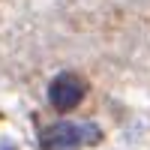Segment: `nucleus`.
<instances>
[{"mask_svg": "<svg viewBox=\"0 0 150 150\" xmlns=\"http://www.w3.org/2000/svg\"><path fill=\"white\" fill-rule=\"evenodd\" d=\"M99 138V129L90 123H54L42 132L45 150H78L81 144H93Z\"/></svg>", "mask_w": 150, "mask_h": 150, "instance_id": "f257e3e1", "label": "nucleus"}, {"mask_svg": "<svg viewBox=\"0 0 150 150\" xmlns=\"http://www.w3.org/2000/svg\"><path fill=\"white\" fill-rule=\"evenodd\" d=\"M84 81L78 78L75 72H60L57 78L48 84V99H51V105L57 108V111H69V108H75L84 99Z\"/></svg>", "mask_w": 150, "mask_h": 150, "instance_id": "f03ea898", "label": "nucleus"}]
</instances>
